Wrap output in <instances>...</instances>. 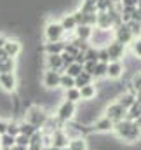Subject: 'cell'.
<instances>
[{"mask_svg":"<svg viewBox=\"0 0 141 150\" xmlns=\"http://www.w3.org/2000/svg\"><path fill=\"white\" fill-rule=\"evenodd\" d=\"M115 131H117V134L120 136V138H125V140H136L138 136H140V127L136 126V122H133V120H125V122H117V126H115Z\"/></svg>","mask_w":141,"mask_h":150,"instance_id":"6da1fadb","label":"cell"},{"mask_svg":"<svg viewBox=\"0 0 141 150\" xmlns=\"http://www.w3.org/2000/svg\"><path fill=\"white\" fill-rule=\"evenodd\" d=\"M125 112H127V110H124L118 103H113V105H110V107L106 108V119H110L111 122H120V120L124 119Z\"/></svg>","mask_w":141,"mask_h":150,"instance_id":"7a4b0ae2","label":"cell"},{"mask_svg":"<svg viewBox=\"0 0 141 150\" xmlns=\"http://www.w3.org/2000/svg\"><path fill=\"white\" fill-rule=\"evenodd\" d=\"M63 28H61V25H58V23H49L47 25V28H45V37L49 38L51 42H58L61 35H63Z\"/></svg>","mask_w":141,"mask_h":150,"instance_id":"3957f363","label":"cell"},{"mask_svg":"<svg viewBox=\"0 0 141 150\" xmlns=\"http://www.w3.org/2000/svg\"><path fill=\"white\" fill-rule=\"evenodd\" d=\"M59 77H61V74H59L58 70H49V72H45V75H44V86L49 87V89L59 87Z\"/></svg>","mask_w":141,"mask_h":150,"instance_id":"277c9868","label":"cell"},{"mask_svg":"<svg viewBox=\"0 0 141 150\" xmlns=\"http://www.w3.org/2000/svg\"><path fill=\"white\" fill-rule=\"evenodd\" d=\"M73 113H75V103L65 101V103L59 107V110H58V117H59L61 120H70L71 117H73Z\"/></svg>","mask_w":141,"mask_h":150,"instance_id":"5b68a950","label":"cell"},{"mask_svg":"<svg viewBox=\"0 0 141 150\" xmlns=\"http://www.w3.org/2000/svg\"><path fill=\"white\" fill-rule=\"evenodd\" d=\"M2 49L7 54V58H14V56H18L21 52V45H19L18 40H5V44H4Z\"/></svg>","mask_w":141,"mask_h":150,"instance_id":"8992f818","label":"cell"},{"mask_svg":"<svg viewBox=\"0 0 141 150\" xmlns=\"http://www.w3.org/2000/svg\"><path fill=\"white\" fill-rule=\"evenodd\" d=\"M0 86L5 91H14L16 89V77L14 74H0Z\"/></svg>","mask_w":141,"mask_h":150,"instance_id":"52a82bcc","label":"cell"},{"mask_svg":"<svg viewBox=\"0 0 141 150\" xmlns=\"http://www.w3.org/2000/svg\"><path fill=\"white\" fill-rule=\"evenodd\" d=\"M106 52H108V58H110V59L117 61V59L122 56V52H124V45H122L120 42H113V44H110V47L106 49Z\"/></svg>","mask_w":141,"mask_h":150,"instance_id":"ba28073f","label":"cell"},{"mask_svg":"<svg viewBox=\"0 0 141 150\" xmlns=\"http://www.w3.org/2000/svg\"><path fill=\"white\" fill-rule=\"evenodd\" d=\"M124 72V67H122V63H118V61H111L108 67H106V75L110 77V79H118L120 75Z\"/></svg>","mask_w":141,"mask_h":150,"instance_id":"9c48e42d","label":"cell"},{"mask_svg":"<svg viewBox=\"0 0 141 150\" xmlns=\"http://www.w3.org/2000/svg\"><path fill=\"white\" fill-rule=\"evenodd\" d=\"M78 91H80V100H92L96 96V87L92 84H87V86L80 87Z\"/></svg>","mask_w":141,"mask_h":150,"instance_id":"30bf717a","label":"cell"},{"mask_svg":"<svg viewBox=\"0 0 141 150\" xmlns=\"http://www.w3.org/2000/svg\"><path fill=\"white\" fill-rule=\"evenodd\" d=\"M117 103H118L124 110H129V108L136 103V100H134V96H133V94H124V96H120V100H118Z\"/></svg>","mask_w":141,"mask_h":150,"instance_id":"8fae6325","label":"cell"},{"mask_svg":"<svg viewBox=\"0 0 141 150\" xmlns=\"http://www.w3.org/2000/svg\"><path fill=\"white\" fill-rule=\"evenodd\" d=\"M91 79H92V75H91V74L82 72L78 77H75V87H77V89H80V87H84V86L91 84Z\"/></svg>","mask_w":141,"mask_h":150,"instance_id":"7c38bea8","label":"cell"},{"mask_svg":"<svg viewBox=\"0 0 141 150\" xmlns=\"http://www.w3.org/2000/svg\"><path fill=\"white\" fill-rule=\"evenodd\" d=\"M94 129L96 131H110V129H113V122L105 117V119H101V120H98L94 124Z\"/></svg>","mask_w":141,"mask_h":150,"instance_id":"4fadbf2b","label":"cell"},{"mask_svg":"<svg viewBox=\"0 0 141 150\" xmlns=\"http://www.w3.org/2000/svg\"><path fill=\"white\" fill-rule=\"evenodd\" d=\"M47 63H49V68H51V70H58V68L63 65V61H61V56H59V54H51V56H49V59H47Z\"/></svg>","mask_w":141,"mask_h":150,"instance_id":"5bb4252c","label":"cell"},{"mask_svg":"<svg viewBox=\"0 0 141 150\" xmlns=\"http://www.w3.org/2000/svg\"><path fill=\"white\" fill-rule=\"evenodd\" d=\"M0 145H2L4 149H12V147L16 145V138L11 136V134H2V136H0Z\"/></svg>","mask_w":141,"mask_h":150,"instance_id":"9a60e30c","label":"cell"},{"mask_svg":"<svg viewBox=\"0 0 141 150\" xmlns=\"http://www.w3.org/2000/svg\"><path fill=\"white\" fill-rule=\"evenodd\" d=\"M33 133H37V127L33 124H30V122H26V124H21L19 126V134H25V136H32Z\"/></svg>","mask_w":141,"mask_h":150,"instance_id":"2e32d148","label":"cell"},{"mask_svg":"<svg viewBox=\"0 0 141 150\" xmlns=\"http://www.w3.org/2000/svg\"><path fill=\"white\" fill-rule=\"evenodd\" d=\"M47 52L49 54H59V52H63V49H65V45L61 44V42H51V44H47Z\"/></svg>","mask_w":141,"mask_h":150,"instance_id":"e0dca14e","label":"cell"},{"mask_svg":"<svg viewBox=\"0 0 141 150\" xmlns=\"http://www.w3.org/2000/svg\"><path fill=\"white\" fill-rule=\"evenodd\" d=\"M59 86H63L65 89H71V87H75V79L70 77V75H61L59 77Z\"/></svg>","mask_w":141,"mask_h":150,"instance_id":"ac0fdd59","label":"cell"},{"mask_svg":"<svg viewBox=\"0 0 141 150\" xmlns=\"http://www.w3.org/2000/svg\"><path fill=\"white\" fill-rule=\"evenodd\" d=\"M106 67H108V63H101V61H99V63H96V67H94V70H92V77H98V79H99V77H105L106 75Z\"/></svg>","mask_w":141,"mask_h":150,"instance_id":"d6986e66","label":"cell"},{"mask_svg":"<svg viewBox=\"0 0 141 150\" xmlns=\"http://www.w3.org/2000/svg\"><path fill=\"white\" fill-rule=\"evenodd\" d=\"M12 68H14V61H12V58H7L5 61L0 63V74H11Z\"/></svg>","mask_w":141,"mask_h":150,"instance_id":"ffe728a7","label":"cell"},{"mask_svg":"<svg viewBox=\"0 0 141 150\" xmlns=\"http://www.w3.org/2000/svg\"><path fill=\"white\" fill-rule=\"evenodd\" d=\"M78 100H80V91H78L77 87L66 89V101H71V103H75V101H78Z\"/></svg>","mask_w":141,"mask_h":150,"instance_id":"44dd1931","label":"cell"},{"mask_svg":"<svg viewBox=\"0 0 141 150\" xmlns=\"http://www.w3.org/2000/svg\"><path fill=\"white\" fill-rule=\"evenodd\" d=\"M68 68V72H66V75H70V77H78V75L82 74L84 70H82V65H77V63H71L70 67H66Z\"/></svg>","mask_w":141,"mask_h":150,"instance_id":"7402d4cb","label":"cell"},{"mask_svg":"<svg viewBox=\"0 0 141 150\" xmlns=\"http://www.w3.org/2000/svg\"><path fill=\"white\" fill-rule=\"evenodd\" d=\"M131 32H129V28H120L118 30V33H117V37H118V42L122 44V42H127V40H131Z\"/></svg>","mask_w":141,"mask_h":150,"instance_id":"603a6c76","label":"cell"},{"mask_svg":"<svg viewBox=\"0 0 141 150\" xmlns=\"http://www.w3.org/2000/svg\"><path fill=\"white\" fill-rule=\"evenodd\" d=\"M75 26H77V23H75L73 16H66V18L63 19V23H61V28H63V30H73Z\"/></svg>","mask_w":141,"mask_h":150,"instance_id":"cb8c5ba5","label":"cell"},{"mask_svg":"<svg viewBox=\"0 0 141 150\" xmlns=\"http://www.w3.org/2000/svg\"><path fill=\"white\" fill-rule=\"evenodd\" d=\"M65 143H66L65 134H63V133H56V134H54V147L61 150V147H65Z\"/></svg>","mask_w":141,"mask_h":150,"instance_id":"d4e9b609","label":"cell"},{"mask_svg":"<svg viewBox=\"0 0 141 150\" xmlns=\"http://www.w3.org/2000/svg\"><path fill=\"white\" fill-rule=\"evenodd\" d=\"M77 35H78L80 38L91 37V28H89L87 25H80V26H78V30H77Z\"/></svg>","mask_w":141,"mask_h":150,"instance_id":"484cf974","label":"cell"},{"mask_svg":"<svg viewBox=\"0 0 141 150\" xmlns=\"http://www.w3.org/2000/svg\"><path fill=\"white\" fill-rule=\"evenodd\" d=\"M16 145L26 149V147H30V138L25 136V134H18V136H16Z\"/></svg>","mask_w":141,"mask_h":150,"instance_id":"4316f807","label":"cell"},{"mask_svg":"<svg viewBox=\"0 0 141 150\" xmlns=\"http://www.w3.org/2000/svg\"><path fill=\"white\" fill-rule=\"evenodd\" d=\"M68 147H70V150H85L87 149V145H85L84 140H73Z\"/></svg>","mask_w":141,"mask_h":150,"instance_id":"83f0119b","label":"cell"},{"mask_svg":"<svg viewBox=\"0 0 141 150\" xmlns=\"http://www.w3.org/2000/svg\"><path fill=\"white\" fill-rule=\"evenodd\" d=\"M5 134H11V136H18L19 134V126H16V124H7V131H5Z\"/></svg>","mask_w":141,"mask_h":150,"instance_id":"f1b7e54d","label":"cell"},{"mask_svg":"<svg viewBox=\"0 0 141 150\" xmlns=\"http://www.w3.org/2000/svg\"><path fill=\"white\" fill-rule=\"evenodd\" d=\"M110 23H111V16H110V14H105V12L99 14V25H101V26H108Z\"/></svg>","mask_w":141,"mask_h":150,"instance_id":"f546056e","label":"cell"},{"mask_svg":"<svg viewBox=\"0 0 141 150\" xmlns=\"http://www.w3.org/2000/svg\"><path fill=\"white\" fill-rule=\"evenodd\" d=\"M133 51H134V54H136L138 58H141V38L133 44Z\"/></svg>","mask_w":141,"mask_h":150,"instance_id":"4dcf8cb0","label":"cell"},{"mask_svg":"<svg viewBox=\"0 0 141 150\" xmlns=\"http://www.w3.org/2000/svg\"><path fill=\"white\" fill-rule=\"evenodd\" d=\"M5 131H7V124L0 120V136H2V134H5Z\"/></svg>","mask_w":141,"mask_h":150,"instance_id":"1f68e13d","label":"cell"},{"mask_svg":"<svg viewBox=\"0 0 141 150\" xmlns=\"http://www.w3.org/2000/svg\"><path fill=\"white\" fill-rule=\"evenodd\" d=\"M134 87H136L138 91L141 89V77H136V79H134Z\"/></svg>","mask_w":141,"mask_h":150,"instance_id":"d6a6232c","label":"cell"},{"mask_svg":"<svg viewBox=\"0 0 141 150\" xmlns=\"http://www.w3.org/2000/svg\"><path fill=\"white\" fill-rule=\"evenodd\" d=\"M138 0H124V4H125V7H133L134 4H136Z\"/></svg>","mask_w":141,"mask_h":150,"instance_id":"836d02e7","label":"cell"},{"mask_svg":"<svg viewBox=\"0 0 141 150\" xmlns=\"http://www.w3.org/2000/svg\"><path fill=\"white\" fill-rule=\"evenodd\" d=\"M5 59H7V54L4 52V49H0V63H2V61H5Z\"/></svg>","mask_w":141,"mask_h":150,"instance_id":"e575fe53","label":"cell"},{"mask_svg":"<svg viewBox=\"0 0 141 150\" xmlns=\"http://www.w3.org/2000/svg\"><path fill=\"white\" fill-rule=\"evenodd\" d=\"M136 126H138V127L141 129V115L138 117V119H136Z\"/></svg>","mask_w":141,"mask_h":150,"instance_id":"d590c367","label":"cell"},{"mask_svg":"<svg viewBox=\"0 0 141 150\" xmlns=\"http://www.w3.org/2000/svg\"><path fill=\"white\" fill-rule=\"evenodd\" d=\"M12 150H26V149H25V147H18V145H14V147H12Z\"/></svg>","mask_w":141,"mask_h":150,"instance_id":"8d00e7d4","label":"cell"},{"mask_svg":"<svg viewBox=\"0 0 141 150\" xmlns=\"http://www.w3.org/2000/svg\"><path fill=\"white\" fill-rule=\"evenodd\" d=\"M4 44H5V40H4V38L0 37V49H2V47H4Z\"/></svg>","mask_w":141,"mask_h":150,"instance_id":"74e56055","label":"cell"},{"mask_svg":"<svg viewBox=\"0 0 141 150\" xmlns=\"http://www.w3.org/2000/svg\"><path fill=\"white\" fill-rule=\"evenodd\" d=\"M85 2H91V4H96L98 0H85Z\"/></svg>","mask_w":141,"mask_h":150,"instance_id":"f35d334b","label":"cell"},{"mask_svg":"<svg viewBox=\"0 0 141 150\" xmlns=\"http://www.w3.org/2000/svg\"><path fill=\"white\" fill-rule=\"evenodd\" d=\"M138 94H140V98H141V89H140V91H138Z\"/></svg>","mask_w":141,"mask_h":150,"instance_id":"ab89813d","label":"cell"},{"mask_svg":"<svg viewBox=\"0 0 141 150\" xmlns=\"http://www.w3.org/2000/svg\"><path fill=\"white\" fill-rule=\"evenodd\" d=\"M140 9H141V0H140Z\"/></svg>","mask_w":141,"mask_h":150,"instance_id":"60d3db41","label":"cell"}]
</instances>
